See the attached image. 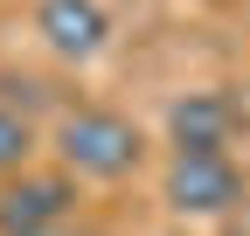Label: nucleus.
I'll use <instances>...</instances> for the list:
<instances>
[{
  "label": "nucleus",
  "instance_id": "1",
  "mask_svg": "<svg viewBox=\"0 0 250 236\" xmlns=\"http://www.w3.org/2000/svg\"><path fill=\"white\" fill-rule=\"evenodd\" d=\"M56 153H62L70 174H83V181H125V174L139 167L146 139H139L132 118L90 104V111H70V118L56 125Z\"/></svg>",
  "mask_w": 250,
  "mask_h": 236
},
{
  "label": "nucleus",
  "instance_id": "2",
  "mask_svg": "<svg viewBox=\"0 0 250 236\" xmlns=\"http://www.w3.org/2000/svg\"><path fill=\"white\" fill-rule=\"evenodd\" d=\"M167 201H174L181 216H229L236 201H243V167L229 153H174Z\"/></svg>",
  "mask_w": 250,
  "mask_h": 236
},
{
  "label": "nucleus",
  "instance_id": "3",
  "mask_svg": "<svg viewBox=\"0 0 250 236\" xmlns=\"http://www.w3.org/2000/svg\"><path fill=\"white\" fill-rule=\"evenodd\" d=\"M70 181L62 174H14L0 188V236H49L70 216Z\"/></svg>",
  "mask_w": 250,
  "mask_h": 236
},
{
  "label": "nucleus",
  "instance_id": "4",
  "mask_svg": "<svg viewBox=\"0 0 250 236\" xmlns=\"http://www.w3.org/2000/svg\"><path fill=\"white\" fill-rule=\"evenodd\" d=\"M35 35L62 63H90L111 42V14H104V0H42L35 7Z\"/></svg>",
  "mask_w": 250,
  "mask_h": 236
},
{
  "label": "nucleus",
  "instance_id": "5",
  "mask_svg": "<svg viewBox=\"0 0 250 236\" xmlns=\"http://www.w3.org/2000/svg\"><path fill=\"white\" fill-rule=\"evenodd\" d=\"M243 125V111L229 91H188L167 111V132H174V153H229V139Z\"/></svg>",
  "mask_w": 250,
  "mask_h": 236
},
{
  "label": "nucleus",
  "instance_id": "6",
  "mask_svg": "<svg viewBox=\"0 0 250 236\" xmlns=\"http://www.w3.org/2000/svg\"><path fill=\"white\" fill-rule=\"evenodd\" d=\"M28 146H35V125H28L14 104H0V174H21Z\"/></svg>",
  "mask_w": 250,
  "mask_h": 236
},
{
  "label": "nucleus",
  "instance_id": "7",
  "mask_svg": "<svg viewBox=\"0 0 250 236\" xmlns=\"http://www.w3.org/2000/svg\"><path fill=\"white\" fill-rule=\"evenodd\" d=\"M49 236H56V229H49Z\"/></svg>",
  "mask_w": 250,
  "mask_h": 236
}]
</instances>
